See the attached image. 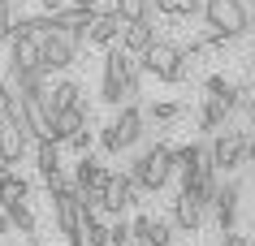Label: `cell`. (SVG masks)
Listing matches in <instances>:
<instances>
[{
    "label": "cell",
    "mask_w": 255,
    "mask_h": 246,
    "mask_svg": "<svg viewBox=\"0 0 255 246\" xmlns=\"http://www.w3.org/2000/svg\"><path fill=\"white\" fill-rule=\"evenodd\" d=\"M130 177H134V186H138L143 194L164 190V186H169V177H173V147H169V143H147V147L138 151Z\"/></svg>",
    "instance_id": "obj_1"
},
{
    "label": "cell",
    "mask_w": 255,
    "mask_h": 246,
    "mask_svg": "<svg viewBox=\"0 0 255 246\" xmlns=\"http://www.w3.org/2000/svg\"><path fill=\"white\" fill-rule=\"evenodd\" d=\"M138 74V56H130L121 43L104 48V86H100V99L104 104H126V78Z\"/></svg>",
    "instance_id": "obj_2"
},
{
    "label": "cell",
    "mask_w": 255,
    "mask_h": 246,
    "mask_svg": "<svg viewBox=\"0 0 255 246\" xmlns=\"http://www.w3.org/2000/svg\"><path fill=\"white\" fill-rule=\"evenodd\" d=\"M143 134H147V130H143V108H138V104H121V112L104 125V134H100V147H104L108 156H121L126 147H134Z\"/></svg>",
    "instance_id": "obj_3"
},
{
    "label": "cell",
    "mask_w": 255,
    "mask_h": 246,
    "mask_svg": "<svg viewBox=\"0 0 255 246\" xmlns=\"http://www.w3.org/2000/svg\"><path fill=\"white\" fill-rule=\"evenodd\" d=\"M203 22L212 30H221L225 39H238L251 30V13L242 0H203Z\"/></svg>",
    "instance_id": "obj_4"
},
{
    "label": "cell",
    "mask_w": 255,
    "mask_h": 246,
    "mask_svg": "<svg viewBox=\"0 0 255 246\" xmlns=\"http://www.w3.org/2000/svg\"><path fill=\"white\" fill-rule=\"evenodd\" d=\"M208 156H212V168L216 173H234L247 164V134L242 130H225L208 143Z\"/></svg>",
    "instance_id": "obj_5"
},
{
    "label": "cell",
    "mask_w": 255,
    "mask_h": 246,
    "mask_svg": "<svg viewBox=\"0 0 255 246\" xmlns=\"http://www.w3.org/2000/svg\"><path fill=\"white\" fill-rule=\"evenodd\" d=\"M39 61H43L48 74H61V69H69L78 61V48H74L61 30H48V35H39Z\"/></svg>",
    "instance_id": "obj_6"
},
{
    "label": "cell",
    "mask_w": 255,
    "mask_h": 246,
    "mask_svg": "<svg viewBox=\"0 0 255 246\" xmlns=\"http://www.w3.org/2000/svg\"><path fill=\"white\" fill-rule=\"evenodd\" d=\"M138 194H143V190L134 186V177H126V173H108V186H104V212H108V216H126V207L143 203Z\"/></svg>",
    "instance_id": "obj_7"
},
{
    "label": "cell",
    "mask_w": 255,
    "mask_h": 246,
    "mask_svg": "<svg viewBox=\"0 0 255 246\" xmlns=\"http://www.w3.org/2000/svg\"><path fill=\"white\" fill-rule=\"evenodd\" d=\"M130 242L134 246H173V220L134 216L130 220Z\"/></svg>",
    "instance_id": "obj_8"
},
{
    "label": "cell",
    "mask_w": 255,
    "mask_h": 246,
    "mask_svg": "<svg viewBox=\"0 0 255 246\" xmlns=\"http://www.w3.org/2000/svg\"><path fill=\"white\" fill-rule=\"evenodd\" d=\"M9 69H22V74H35V69H43V61H39V35L17 30L13 39H9Z\"/></svg>",
    "instance_id": "obj_9"
},
{
    "label": "cell",
    "mask_w": 255,
    "mask_h": 246,
    "mask_svg": "<svg viewBox=\"0 0 255 246\" xmlns=\"http://www.w3.org/2000/svg\"><path fill=\"white\" fill-rule=\"evenodd\" d=\"M87 117H91V108L87 104H74V108H61L52 112V130H48V143H69V138L78 134V130H87Z\"/></svg>",
    "instance_id": "obj_10"
},
{
    "label": "cell",
    "mask_w": 255,
    "mask_h": 246,
    "mask_svg": "<svg viewBox=\"0 0 255 246\" xmlns=\"http://www.w3.org/2000/svg\"><path fill=\"white\" fill-rule=\"evenodd\" d=\"M117 39H121V17L113 13V9H95L91 26H87V43H95V48H113Z\"/></svg>",
    "instance_id": "obj_11"
},
{
    "label": "cell",
    "mask_w": 255,
    "mask_h": 246,
    "mask_svg": "<svg viewBox=\"0 0 255 246\" xmlns=\"http://www.w3.org/2000/svg\"><path fill=\"white\" fill-rule=\"evenodd\" d=\"M121 48L130 56H138V52H147L151 43H156V30H151V17H143V22H121Z\"/></svg>",
    "instance_id": "obj_12"
},
{
    "label": "cell",
    "mask_w": 255,
    "mask_h": 246,
    "mask_svg": "<svg viewBox=\"0 0 255 246\" xmlns=\"http://www.w3.org/2000/svg\"><path fill=\"white\" fill-rule=\"evenodd\" d=\"M238 199H242V186L238 181H225V186H216V199H212V207H216V220H221V229H234V220H238Z\"/></svg>",
    "instance_id": "obj_13"
},
{
    "label": "cell",
    "mask_w": 255,
    "mask_h": 246,
    "mask_svg": "<svg viewBox=\"0 0 255 246\" xmlns=\"http://www.w3.org/2000/svg\"><path fill=\"white\" fill-rule=\"evenodd\" d=\"M26 156V130L17 121H0V164H17Z\"/></svg>",
    "instance_id": "obj_14"
},
{
    "label": "cell",
    "mask_w": 255,
    "mask_h": 246,
    "mask_svg": "<svg viewBox=\"0 0 255 246\" xmlns=\"http://www.w3.org/2000/svg\"><path fill=\"white\" fill-rule=\"evenodd\" d=\"M43 104H48V112L74 108V104H82V86L74 78H61V82H52V86L43 91Z\"/></svg>",
    "instance_id": "obj_15"
},
{
    "label": "cell",
    "mask_w": 255,
    "mask_h": 246,
    "mask_svg": "<svg viewBox=\"0 0 255 246\" xmlns=\"http://www.w3.org/2000/svg\"><path fill=\"white\" fill-rule=\"evenodd\" d=\"M173 225L182 233H199V225H203V207L186 190H177V199H173Z\"/></svg>",
    "instance_id": "obj_16"
},
{
    "label": "cell",
    "mask_w": 255,
    "mask_h": 246,
    "mask_svg": "<svg viewBox=\"0 0 255 246\" xmlns=\"http://www.w3.org/2000/svg\"><path fill=\"white\" fill-rule=\"evenodd\" d=\"M30 199V181L17 177L13 164H0V207L4 203H26Z\"/></svg>",
    "instance_id": "obj_17"
},
{
    "label": "cell",
    "mask_w": 255,
    "mask_h": 246,
    "mask_svg": "<svg viewBox=\"0 0 255 246\" xmlns=\"http://www.w3.org/2000/svg\"><path fill=\"white\" fill-rule=\"evenodd\" d=\"M203 91H208L212 99H221L225 108H238V104H242V95H247V91H242V86H234V82H229L225 74H208V78H203Z\"/></svg>",
    "instance_id": "obj_18"
},
{
    "label": "cell",
    "mask_w": 255,
    "mask_h": 246,
    "mask_svg": "<svg viewBox=\"0 0 255 246\" xmlns=\"http://www.w3.org/2000/svg\"><path fill=\"white\" fill-rule=\"evenodd\" d=\"M108 173H113V168L95 164L91 156H82V160H78V168H74V190H91V186H108Z\"/></svg>",
    "instance_id": "obj_19"
},
{
    "label": "cell",
    "mask_w": 255,
    "mask_h": 246,
    "mask_svg": "<svg viewBox=\"0 0 255 246\" xmlns=\"http://www.w3.org/2000/svg\"><path fill=\"white\" fill-rule=\"evenodd\" d=\"M35 160H39V177H56V173H65L61 168V151H56V143H48V138H39V147H35Z\"/></svg>",
    "instance_id": "obj_20"
},
{
    "label": "cell",
    "mask_w": 255,
    "mask_h": 246,
    "mask_svg": "<svg viewBox=\"0 0 255 246\" xmlns=\"http://www.w3.org/2000/svg\"><path fill=\"white\" fill-rule=\"evenodd\" d=\"M4 216H9V225H13V233H35L39 229V220H35V212H30V203H4Z\"/></svg>",
    "instance_id": "obj_21"
},
{
    "label": "cell",
    "mask_w": 255,
    "mask_h": 246,
    "mask_svg": "<svg viewBox=\"0 0 255 246\" xmlns=\"http://www.w3.org/2000/svg\"><path fill=\"white\" fill-rule=\"evenodd\" d=\"M234 108H225V104H221V99H212L208 95V104H203V112H199V130L203 134H216V130H221V125H225V117Z\"/></svg>",
    "instance_id": "obj_22"
},
{
    "label": "cell",
    "mask_w": 255,
    "mask_h": 246,
    "mask_svg": "<svg viewBox=\"0 0 255 246\" xmlns=\"http://www.w3.org/2000/svg\"><path fill=\"white\" fill-rule=\"evenodd\" d=\"M113 13H117L121 22H143V17H151L156 9H151V0H117Z\"/></svg>",
    "instance_id": "obj_23"
},
{
    "label": "cell",
    "mask_w": 255,
    "mask_h": 246,
    "mask_svg": "<svg viewBox=\"0 0 255 246\" xmlns=\"http://www.w3.org/2000/svg\"><path fill=\"white\" fill-rule=\"evenodd\" d=\"M151 9H160V13H169V17H195L203 4L199 0H151Z\"/></svg>",
    "instance_id": "obj_24"
},
{
    "label": "cell",
    "mask_w": 255,
    "mask_h": 246,
    "mask_svg": "<svg viewBox=\"0 0 255 246\" xmlns=\"http://www.w3.org/2000/svg\"><path fill=\"white\" fill-rule=\"evenodd\" d=\"M182 112H186V104H177V99H160V104H151V108H147V117L156 125H169V121H177Z\"/></svg>",
    "instance_id": "obj_25"
},
{
    "label": "cell",
    "mask_w": 255,
    "mask_h": 246,
    "mask_svg": "<svg viewBox=\"0 0 255 246\" xmlns=\"http://www.w3.org/2000/svg\"><path fill=\"white\" fill-rule=\"evenodd\" d=\"M108 246H134L130 242V220L126 216H113V225H108Z\"/></svg>",
    "instance_id": "obj_26"
},
{
    "label": "cell",
    "mask_w": 255,
    "mask_h": 246,
    "mask_svg": "<svg viewBox=\"0 0 255 246\" xmlns=\"http://www.w3.org/2000/svg\"><path fill=\"white\" fill-rule=\"evenodd\" d=\"M69 147L78 151V156H91V130H78V134L69 138Z\"/></svg>",
    "instance_id": "obj_27"
},
{
    "label": "cell",
    "mask_w": 255,
    "mask_h": 246,
    "mask_svg": "<svg viewBox=\"0 0 255 246\" xmlns=\"http://www.w3.org/2000/svg\"><path fill=\"white\" fill-rule=\"evenodd\" d=\"M221 246H255V242L247 238V233H234V229H229V233H225V242H221Z\"/></svg>",
    "instance_id": "obj_28"
},
{
    "label": "cell",
    "mask_w": 255,
    "mask_h": 246,
    "mask_svg": "<svg viewBox=\"0 0 255 246\" xmlns=\"http://www.w3.org/2000/svg\"><path fill=\"white\" fill-rule=\"evenodd\" d=\"M39 4H43V13H56V9H65L69 0H39Z\"/></svg>",
    "instance_id": "obj_29"
},
{
    "label": "cell",
    "mask_w": 255,
    "mask_h": 246,
    "mask_svg": "<svg viewBox=\"0 0 255 246\" xmlns=\"http://www.w3.org/2000/svg\"><path fill=\"white\" fill-rule=\"evenodd\" d=\"M9 233H13V225H9V216L0 212V238H9Z\"/></svg>",
    "instance_id": "obj_30"
},
{
    "label": "cell",
    "mask_w": 255,
    "mask_h": 246,
    "mask_svg": "<svg viewBox=\"0 0 255 246\" xmlns=\"http://www.w3.org/2000/svg\"><path fill=\"white\" fill-rule=\"evenodd\" d=\"M69 4H78V9H91V13L100 9V0H69Z\"/></svg>",
    "instance_id": "obj_31"
},
{
    "label": "cell",
    "mask_w": 255,
    "mask_h": 246,
    "mask_svg": "<svg viewBox=\"0 0 255 246\" xmlns=\"http://www.w3.org/2000/svg\"><path fill=\"white\" fill-rule=\"evenodd\" d=\"M247 164H255V138H247Z\"/></svg>",
    "instance_id": "obj_32"
},
{
    "label": "cell",
    "mask_w": 255,
    "mask_h": 246,
    "mask_svg": "<svg viewBox=\"0 0 255 246\" xmlns=\"http://www.w3.org/2000/svg\"><path fill=\"white\" fill-rule=\"evenodd\" d=\"M22 246H43V242H35V238H26V242H22Z\"/></svg>",
    "instance_id": "obj_33"
},
{
    "label": "cell",
    "mask_w": 255,
    "mask_h": 246,
    "mask_svg": "<svg viewBox=\"0 0 255 246\" xmlns=\"http://www.w3.org/2000/svg\"><path fill=\"white\" fill-rule=\"evenodd\" d=\"M247 104H251V117H255V99H247Z\"/></svg>",
    "instance_id": "obj_34"
},
{
    "label": "cell",
    "mask_w": 255,
    "mask_h": 246,
    "mask_svg": "<svg viewBox=\"0 0 255 246\" xmlns=\"http://www.w3.org/2000/svg\"><path fill=\"white\" fill-rule=\"evenodd\" d=\"M247 13H251V22H255V4H251V9H247Z\"/></svg>",
    "instance_id": "obj_35"
},
{
    "label": "cell",
    "mask_w": 255,
    "mask_h": 246,
    "mask_svg": "<svg viewBox=\"0 0 255 246\" xmlns=\"http://www.w3.org/2000/svg\"><path fill=\"white\" fill-rule=\"evenodd\" d=\"M251 78H255V61H251Z\"/></svg>",
    "instance_id": "obj_36"
},
{
    "label": "cell",
    "mask_w": 255,
    "mask_h": 246,
    "mask_svg": "<svg viewBox=\"0 0 255 246\" xmlns=\"http://www.w3.org/2000/svg\"><path fill=\"white\" fill-rule=\"evenodd\" d=\"M0 121H4V112H0Z\"/></svg>",
    "instance_id": "obj_37"
}]
</instances>
